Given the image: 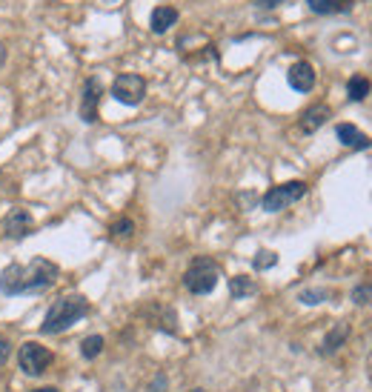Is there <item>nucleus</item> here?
Instances as JSON below:
<instances>
[{
  "mask_svg": "<svg viewBox=\"0 0 372 392\" xmlns=\"http://www.w3.org/2000/svg\"><path fill=\"white\" fill-rule=\"evenodd\" d=\"M58 275H61L58 264H52L46 258H35L26 267L9 264L0 272V292L4 295H35V292L49 289L58 281Z\"/></svg>",
  "mask_w": 372,
  "mask_h": 392,
  "instance_id": "obj_1",
  "label": "nucleus"
},
{
  "mask_svg": "<svg viewBox=\"0 0 372 392\" xmlns=\"http://www.w3.org/2000/svg\"><path fill=\"white\" fill-rule=\"evenodd\" d=\"M86 312H89V304H86V298H81V295L61 298L58 304H52V306H49V312H46V318H43L41 329H43L46 335L66 332V329H69L72 324H78V321H81Z\"/></svg>",
  "mask_w": 372,
  "mask_h": 392,
  "instance_id": "obj_2",
  "label": "nucleus"
},
{
  "mask_svg": "<svg viewBox=\"0 0 372 392\" xmlns=\"http://www.w3.org/2000/svg\"><path fill=\"white\" fill-rule=\"evenodd\" d=\"M221 278V267L212 258H195L190 264V269L183 272V287L190 289L192 295H210L218 287Z\"/></svg>",
  "mask_w": 372,
  "mask_h": 392,
  "instance_id": "obj_3",
  "label": "nucleus"
},
{
  "mask_svg": "<svg viewBox=\"0 0 372 392\" xmlns=\"http://www.w3.org/2000/svg\"><path fill=\"white\" fill-rule=\"evenodd\" d=\"M306 195V183L304 180H286V183H278L272 186L264 198H261V210L264 212H281L286 207H292L295 201H301Z\"/></svg>",
  "mask_w": 372,
  "mask_h": 392,
  "instance_id": "obj_4",
  "label": "nucleus"
},
{
  "mask_svg": "<svg viewBox=\"0 0 372 392\" xmlns=\"http://www.w3.org/2000/svg\"><path fill=\"white\" fill-rule=\"evenodd\" d=\"M146 95V81L135 72H126V75H118L115 83H112V98L123 106H138Z\"/></svg>",
  "mask_w": 372,
  "mask_h": 392,
  "instance_id": "obj_5",
  "label": "nucleus"
},
{
  "mask_svg": "<svg viewBox=\"0 0 372 392\" xmlns=\"http://www.w3.org/2000/svg\"><path fill=\"white\" fill-rule=\"evenodd\" d=\"M49 363H52V352L38 341H26L18 352V366L26 375H41V372H46Z\"/></svg>",
  "mask_w": 372,
  "mask_h": 392,
  "instance_id": "obj_6",
  "label": "nucleus"
},
{
  "mask_svg": "<svg viewBox=\"0 0 372 392\" xmlns=\"http://www.w3.org/2000/svg\"><path fill=\"white\" fill-rule=\"evenodd\" d=\"M100 98H103L100 78L98 75L86 78L83 92H81V118H83V123H95L98 120V103H100Z\"/></svg>",
  "mask_w": 372,
  "mask_h": 392,
  "instance_id": "obj_7",
  "label": "nucleus"
},
{
  "mask_svg": "<svg viewBox=\"0 0 372 392\" xmlns=\"http://www.w3.org/2000/svg\"><path fill=\"white\" fill-rule=\"evenodd\" d=\"M286 81H289V86L295 92H312V86H315V69H312V63L309 61H295L289 66V72H286Z\"/></svg>",
  "mask_w": 372,
  "mask_h": 392,
  "instance_id": "obj_8",
  "label": "nucleus"
},
{
  "mask_svg": "<svg viewBox=\"0 0 372 392\" xmlns=\"http://www.w3.org/2000/svg\"><path fill=\"white\" fill-rule=\"evenodd\" d=\"M4 229H6L9 238H26V235L35 232V221H32L29 210H12V215L4 224Z\"/></svg>",
  "mask_w": 372,
  "mask_h": 392,
  "instance_id": "obj_9",
  "label": "nucleus"
},
{
  "mask_svg": "<svg viewBox=\"0 0 372 392\" xmlns=\"http://www.w3.org/2000/svg\"><path fill=\"white\" fill-rule=\"evenodd\" d=\"M329 106L326 103H315V106H309L304 115H301V120H298V129L304 132V135H312V132H318L326 120H329Z\"/></svg>",
  "mask_w": 372,
  "mask_h": 392,
  "instance_id": "obj_10",
  "label": "nucleus"
},
{
  "mask_svg": "<svg viewBox=\"0 0 372 392\" xmlns=\"http://www.w3.org/2000/svg\"><path fill=\"white\" fill-rule=\"evenodd\" d=\"M335 138H338L341 146H346V149H366V146L372 143V140H369L358 126H352V123H338Z\"/></svg>",
  "mask_w": 372,
  "mask_h": 392,
  "instance_id": "obj_11",
  "label": "nucleus"
},
{
  "mask_svg": "<svg viewBox=\"0 0 372 392\" xmlns=\"http://www.w3.org/2000/svg\"><path fill=\"white\" fill-rule=\"evenodd\" d=\"M175 24H177V9H175V6H155V9H152L149 26H152V32H155V35L169 32Z\"/></svg>",
  "mask_w": 372,
  "mask_h": 392,
  "instance_id": "obj_12",
  "label": "nucleus"
},
{
  "mask_svg": "<svg viewBox=\"0 0 372 392\" xmlns=\"http://www.w3.org/2000/svg\"><path fill=\"white\" fill-rule=\"evenodd\" d=\"M306 6L315 15H341L352 9V0H306Z\"/></svg>",
  "mask_w": 372,
  "mask_h": 392,
  "instance_id": "obj_13",
  "label": "nucleus"
},
{
  "mask_svg": "<svg viewBox=\"0 0 372 392\" xmlns=\"http://www.w3.org/2000/svg\"><path fill=\"white\" fill-rule=\"evenodd\" d=\"M346 338H349V326H346V324H335V326L326 332L324 344H321V355H332V352H338V349L343 346Z\"/></svg>",
  "mask_w": 372,
  "mask_h": 392,
  "instance_id": "obj_14",
  "label": "nucleus"
},
{
  "mask_svg": "<svg viewBox=\"0 0 372 392\" xmlns=\"http://www.w3.org/2000/svg\"><path fill=\"white\" fill-rule=\"evenodd\" d=\"M229 295H232L235 301L255 295V281H252L249 275H235V278H229Z\"/></svg>",
  "mask_w": 372,
  "mask_h": 392,
  "instance_id": "obj_15",
  "label": "nucleus"
},
{
  "mask_svg": "<svg viewBox=\"0 0 372 392\" xmlns=\"http://www.w3.org/2000/svg\"><path fill=\"white\" fill-rule=\"evenodd\" d=\"M369 89H372V83H369L363 75H352V78L346 81V95H349V100H355V103H361V100L369 95Z\"/></svg>",
  "mask_w": 372,
  "mask_h": 392,
  "instance_id": "obj_16",
  "label": "nucleus"
},
{
  "mask_svg": "<svg viewBox=\"0 0 372 392\" xmlns=\"http://www.w3.org/2000/svg\"><path fill=\"white\" fill-rule=\"evenodd\" d=\"M100 352H103V335H89V338H83L81 355H83L86 361H95Z\"/></svg>",
  "mask_w": 372,
  "mask_h": 392,
  "instance_id": "obj_17",
  "label": "nucleus"
},
{
  "mask_svg": "<svg viewBox=\"0 0 372 392\" xmlns=\"http://www.w3.org/2000/svg\"><path fill=\"white\" fill-rule=\"evenodd\" d=\"M278 264V255L275 252H269V249H261L255 258H252V267L258 269V272H264V269H272Z\"/></svg>",
  "mask_w": 372,
  "mask_h": 392,
  "instance_id": "obj_18",
  "label": "nucleus"
},
{
  "mask_svg": "<svg viewBox=\"0 0 372 392\" xmlns=\"http://www.w3.org/2000/svg\"><path fill=\"white\" fill-rule=\"evenodd\" d=\"M326 298H329L326 289H304V292L298 295V301L306 304V306H315V304H321V301H326Z\"/></svg>",
  "mask_w": 372,
  "mask_h": 392,
  "instance_id": "obj_19",
  "label": "nucleus"
},
{
  "mask_svg": "<svg viewBox=\"0 0 372 392\" xmlns=\"http://www.w3.org/2000/svg\"><path fill=\"white\" fill-rule=\"evenodd\" d=\"M132 232H135V224H132L129 218H118V221L112 224V235H115V238H132Z\"/></svg>",
  "mask_w": 372,
  "mask_h": 392,
  "instance_id": "obj_20",
  "label": "nucleus"
},
{
  "mask_svg": "<svg viewBox=\"0 0 372 392\" xmlns=\"http://www.w3.org/2000/svg\"><path fill=\"white\" fill-rule=\"evenodd\" d=\"M352 301H355L358 306H366V304L372 301V284H358V287L352 289Z\"/></svg>",
  "mask_w": 372,
  "mask_h": 392,
  "instance_id": "obj_21",
  "label": "nucleus"
},
{
  "mask_svg": "<svg viewBox=\"0 0 372 392\" xmlns=\"http://www.w3.org/2000/svg\"><path fill=\"white\" fill-rule=\"evenodd\" d=\"M146 392H166V375H163V372H157V375L149 381Z\"/></svg>",
  "mask_w": 372,
  "mask_h": 392,
  "instance_id": "obj_22",
  "label": "nucleus"
},
{
  "mask_svg": "<svg viewBox=\"0 0 372 392\" xmlns=\"http://www.w3.org/2000/svg\"><path fill=\"white\" fill-rule=\"evenodd\" d=\"M9 355H12V346H9V341H6L4 335H0V366L9 361Z\"/></svg>",
  "mask_w": 372,
  "mask_h": 392,
  "instance_id": "obj_23",
  "label": "nucleus"
},
{
  "mask_svg": "<svg viewBox=\"0 0 372 392\" xmlns=\"http://www.w3.org/2000/svg\"><path fill=\"white\" fill-rule=\"evenodd\" d=\"M255 4L261 6V9H275V6H281L284 0H255Z\"/></svg>",
  "mask_w": 372,
  "mask_h": 392,
  "instance_id": "obj_24",
  "label": "nucleus"
},
{
  "mask_svg": "<svg viewBox=\"0 0 372 392\" xmlns=\"http://www.w3.org/2000/svg\"><path fill=\"white\" fill-rule=\"evenodd\" d=\"M4 63H6V43L0 41V66H4Z\"/></svg>",
  "mask_w": 372,
  "mask_h": 392,
  "instance_id": "obj_25",
  "label": "nucleus"
},
{
  "mask_svg": "<svg viewBox=\"0 0 372 392\" xmlns=\"http://www.w3.org/2000/svg\"><path fill=\"white\" fill-rule=\"evenodd\" d=\"M32 392H61L58 386H41V389H32Z\"/></svg>",
  "mask_w": 372,
  "mask_h": 392,
  "instance_id": "obj_26",
  "label": "nucleus"
},
{
  "mask_svg": "<svg viewBox=\"0 0 372 392\" xmlns=\"http://www.w3.org/2000/svg\"><path fill=\"white\" fill-rule=\"evenodd\" d=\"M190 392H207V389H201V386H195V389H190Z\"/></svg>",
  "mask_w": 372,
  "mask_h": 392,
  "instance_id": "obj_27",
  "label": "nucleus"
}]
</instances>
